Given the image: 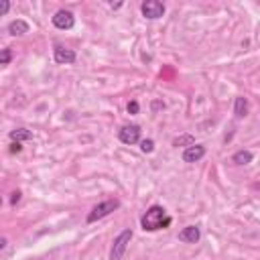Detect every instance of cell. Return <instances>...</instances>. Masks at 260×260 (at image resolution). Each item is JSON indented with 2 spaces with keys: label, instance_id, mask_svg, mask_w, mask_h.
I'll return each mask as SVG.
<instances>
[{
  "label": "cell",
  "instance_id": "cell-1",
  "mask_svg": "<svg viewBox=\"0 0 260 260\" xmlns=\"http://www.w3.org/2000/svg\"><path fill=\"white\" fill-rule=\"evenodd\" d=\"M171 216H167L165 208L161 206H151L146 210V214L140 217V226L144 232H157L163 228H169L171 226Z\"/></svg>",
  "mask_w": 260,
  "mask_h": 260
},
{
  "label": "cell",
  "instance_id": "cell-2",
  "mask_svg": "<svg viewBox=\"0 0 260 260\" xmlns=\"http://www.w3.org/2000/svg\"><path fill=\"white\" fill-rule=\"evenodd\" d=\"M118 208H120V201L118 199H106V201L98 203V206H94V208H91V212L87 214V224H94V221H98V219H104L106 216L116 212Z\"/></svg>",
  "mask_w": 260,
  "mask_h": 260
},
{
  "label": "cell",
  "instance_id": "cell-3",
  "mask_svg": "<svg viewBox=\"0 0 260 260\" xmlns=\"http://www.w3.org/2000/svg\"><path fill=\"white\" fill-rule=\"evenodd\" d=\"M130 240H132V230H130V228L122 230V232L114 238L112 250H110V260H122V256H124V254H126V250H128Z\"/></svg>",
  "mask_w": 260,
  "mask_h": 260
},
{
  "label": "cell",
  "instance_id": "cell-4",
  "mask_svg": "<svg viewBox=\"0 0 260 260\" xmlns=\"http://www.w3.org/2000/svg\"><path fill=\"white\" fill-rule=\"evenodd\" d=\"M165 4L159 2V0H146V2L140 4V12L144 18H151V21H157V18H161L165 14Z\"/></svg>",
  "mask_w": 260,
  "mask_h": 260
},
{
  "label": "cell",
  "instance_id": "cell-5",
  "mask_svg": "<svg viewBox=\"0 0 260 260\" xmlns=\"http://www.w3.org/2000/svg\"><path fill=\"white\" fill-rule=\"evenodd\" d=\"M118 138L124 144H136L140 142V126L138 124H126L118 130Z\"/></svg>",
  "mask_w": 260,
  "mask_h": 260
},
{
  "label": "cell",
  "instance_id": "cell-6",
  "mask_svg": "<svg viewBox=\"0 0 260 260\" xmlns=\"http://www.w3.org/2000/svg\"><path fill=\"white\" fill-rule=\"evenodd\" d=\"M53 27L59 29V31H69L73 29V25H76V16H73V12L69 10H57L53 14Z\"/></svg>",
  "mask_w": 260,
  "mask_h": 260
},
{
  "label": "cell",
  "instance_id": "cell-7",
  "mask_svg": "<svg viewBox=\"0 0 260 260\" xmlns=\"http://www.w3.org/2000/svg\"><path fill=\"white\" fill-rule=\"evenodd\" d=\"M53 59H55V63H59V65H71V63H76L78 55H76L73 49H67L63 45H55L53 47Z\"/></svg>",
  "mask_w": 260,
  "mask_h": 260
},
{
  "label": "cell",
  "instance_id": "cell-8",
  "mask_svg": "<svg viewBox=\"0 0 260 260\" xmlns=\"http://www.w3.org/2000/svg\"><path fill=\"white\" fill-rule=\"evenodd\" d=\"M206 157V146L203 144H193L189 148H185L183 151V161L185 163H197Z\"/></svg>",
  "mask_w": 260,
  "mask_h": 260
},
{
  "label": "cell",
  "instance_id": "cell-9",
  "mask_svg": "<svg viewBox=\"0 0 260 260\" xmlns=\"http://www.w3.org/2000/svg\"><path fill=\"white\" fill-rule=\"evenodd\" d=\"M199 238H201V230L197 226H187L179 232V240L185 244H195V242H199Z\"/></svg>",
  "mask_w": 260,
  "mask_h": 260
},
{
  "label": "cell",
  "instance_id": "cell-10",
  "mask_svg": "<svg viewBox=\"0 0 260 260\" xmlns=\"http://www.w3.org/2000/svg\"><path fill=\"white\" fill-rule=\"evenodd\" d=\"M8 33H10L12 37H23V35L29 33V23L23 21V18H16V21H12V23L8 25Z\"/></svg>",
  "mask_w": 260,
  "mask_h": 260
},
{
  "label": "cell",
  "instance_id": "cell-11",
  "mask_svg": "<svg viewBox=\"0 0 260 260\" xmlns=\"http://www.w3.org/2000/svg\"><path fill=\"white\" fill-rule=\"evenodd\" d=\"M234 114H236L238 118L248 116V100H246V98H242V96L236 98V102H234Z\"/></svg>",
  "mask_w": 260,
  "mask_h": 260
},
{
  "label": "cell",
  "instance_id": "cell-12",
  "mask_svg": "<svg viewBox=\"0 0 260 260\" xmlns=\"http://www.w3.org/2000/svg\"><path fill=\"white\" fill-rule=\"evenodd\" d=\"M10 138H12L14 142H23V140H31L33 134L29 132L27 128H16V130H10Z\"/></svg>",
  "mask_w": 260,
  "mask_h": 260
},
{
  "label": "cell",
  "instance_id": "cell-13",
  "mask_svg": "<svg viewBox=\"0 0 260 260\" xmlns=\"http://www.w3.org/2000/svg\"><path fill=\"white\" fill-rule=\"evenodd\" d=\"M195 144V136L193 134H181V136H177L175 140H173V146H185V148H189V146H193Z\"/></svg>",
  "mask_w": 260,
  "mask_h": 260
},
{
  "label": "cell",
  "instance_id": "cell-14",
  "mask_svg": "<svg viewBox=\"0 0 260 260\" xmlns=\"http://www.w3.org/2000/svg\"><path fill=\"white\" fill-rule=\"evenodd\" d=\"M232 161L236 165H248V163H252V153L250 151H238V153H234Z\"/></svg>",
  "mask_w": 260,
  "mask_h": 260
},
{
  "label": "cell",
  "instance_id": "cell-15",
  "mask_svg": "<svg viewBox=\"0 0 260 260\" xmlns=\"http://www.w3.org/2000/svg\"><path fill=\"white\" fill-rule=\"evenodd\" d=\"M140 151H142V153H153V151H155V140H153V138L140 140Z\"/></svg>",
  "mask_w": 260,
  "mask_h": 260
},
{
  "label": "cell",
  "instance_id": "cell-16",
  "mask_svg": "<svg viewBox=\"0 0 260 260\" xmlns=\"http://www.w3.org/2000/svg\"><path fill=\"white\" fill-rule=\"evenodd\" d=\"M12 59V51L10 49H2V53H0V65H8Z\"/></svg>",
  "mask_w": 260,
  "mask_h": 260
},
{
  "label": "cell",
  "instance_id": "cell-17",
  "mask_svg": "<svg viewBox=\"0 0 260 260\" xmlns=\"http://www.w3.org/2000/svg\"><path fill=\"white\" fill-rule=\"evenodd\" d=\"M126 110H128V114H138V110H140V106H138V102L136 100H132V102H128V106H126Z\"/></svg>",
  "mask_w": 260,
  "mask_h": 260
},
{
  "label": "cell",
  "instance_id": "cell-18",
  "mask_svg": "<svg viewBox=\"0 0 260 260\" xmlns=\"http://www.w3.org/2000/svg\"><path fill=\"white\" fill-rule=\"evenodd\" d=\"M8 151H10L12 155H18V153L23 151V144H21V142H14V140H12V144H10V148H8Z\"/></svg>",
  "mask_w": 260,
  "mask_h": 260
},
{
  "label": "cell",
  "instance_id": "cell-19",
  "mask_svg": "<svg viewBox=\"0 0 260 260\" xmlns=\"http://www.w3.org/2000/svg\"><path fill=\"white\" fill-rule=\"evenodd\" d=\"M18 201H21V191H14V193L10 195V206H16Z\"/></svg>",
  "mask_w": 260,
  "mask_h": 260
},
{
  "label": "cell",
  "instance_id": "cell-20",
  "mask_svg": "<svg viewBox=\"0 0 260 260\" xmlns=\"http://www.w3.org/2000/svg\"><path fill=\"white\" fill-rule=\"evenodd\" d=\"M8 10H10V2H6V0H4V2L0 4V14H6Z\"/></svg>",
  "mask_w": 260,
  "mask_h": 260
},
{
  "label": "cell",
  "instance_id": "cell-21",
  "mask_svg": "<svg viewBox=\"0 0 260 260\" xmlns=\"http://www.w3.org/2000/svg\"><path fill=\"white\" fill-rule=\"evenodd\" d=\"M110 6H112V8H114V10H116V8H120V6H122V2H116V4H114V2H112V4H110Z\"/></svg>",
  "mask_w": 260,
  "mask_h": 260
}]
</instances>
